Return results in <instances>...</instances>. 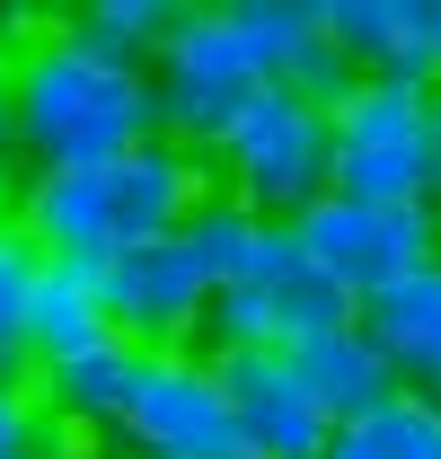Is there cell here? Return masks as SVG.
I'll use <instances>...</instances> for the list:
<instances>
[{
  "label": "cell",
  "instance_id": "6da1fadb",
  "mask_svg": "<svg viewBox=\"0 0 441 459\" xmlns=\"http://www.w3.org/2000/svg\"><path fill=\"white\" fill-rule=\"evenodd\" d=\"M0 62H9V115H18V160L27 169H115V160L168 142L151 71L80 45L71 18L9 45Z\"/></svg>",
  "mask_w": 441,
  "mask_h": 459
},
{
  "label": "cell",
  "instance_id": "7a4b0ae2",
  "mask_svg": "<svg viewBox=\"0 0 441 459\" xmlns=\"http://www.w3.org/2000/svg\"><path fill=\"white\" fill-rule=\"evenodd\" d=\"M203 160H212L229 204H247L265 221H300L309 204L335 195V107H309L300 89L274 80L265 98L238 107V124L220 133Z\"/></svg>",
  "mask_w": 441,
  "mask_h": 459
},
{
  "label": "cell",
  "instance_id": "3957f363",
  "mask_svg": "<svg viewBox=\"0 0 441 459\" xmlns=\"http://www.w3.org/2000/svg\"><path fill=\"white\" fill-rule=\"evenodd\" d=\"M160 89V133L186 151H212L220 133L238 124L247 98L274 89V54L256 45V27L238 18V0H195L186 27L168 36V54L151 62Z\"/></svg>",
  "mask_w": 441,
  "mask_h": 459
},
{
  "label": "cell",
  "instance_id": "277c9868",
  "mask_svg": "<svg viewBox=\"0 0 441 459\" xmlns=\"http://www.w3.org/2000/svg\"><path fill=\"white\" fill-rule=\"evenodd\" d=\"M335 195L441 204V107H433V89L362 80L335 107Z\"/></svg>",
  "mask_w": 441,
  "mask_h": 459
},
{
  "label": "cell",
  "instance_id": "5b68a950",
  "mask_svg": "<svg viewBox=\"0 0 441 459\" xmlns=\"http://www.w3.org/2000/svg\"><path fill=\"white\" fill-rule=\"evenodd\" d=\"M291 230H300V247L318 256V274H327L353 309H371L380 291H397V283H415V274L441 265V204L327 195V204H309Z\"/></svg>",
  "mask_w": 441,
  "mask_h": 459
},
{
  "label": "cell",
  "instance_id": "8992f818",
  "mask_svg": "<svg viewBox=\"0 0 441 459\" xmlns=\"http://www.w3.org/2000/svg\"><path fill=\"white\" fill-rule=\"evenodd\" d=\"M353 318H362V309L318 274V256L300 247V230L282 221L274 247L256 256V274L229 283L212 300V336H203V353H300L309 336L353 327Z\"/></svg>",
  "mask_w": 441,
  "mask_h": 459
},
{
  "label": "cell",
  "instance_id": "52a82bcc",
  "mask_svg": "<svg viewBox=\"0 0 441 459\" xmlns=\"http://www.w3.org/2000/svg\"><path fill=\"white\" fill-rule=\"evenodd\" d=\"M115 451L124 459H256L238 406H229V380H220V362L203 344L195 353H151Z\"/></svg>",
  "mask_w": 441,
  "mask_h": 459
},
{
  "label": "cell",
  "instance_id": "ba28073f",
  "mask_svg": "<svg viewBox=\"0 0 441 459\" xmlns=\"http://www.w3.org/2000/svg\"><path fill=\"white\" fill-rule=\"evenodd\" d=\"M98 291H107V318L124 344L142 353H195L212 336V274L186 238H160V247H124L98 265Z\"/></svg>",
  "mask_w": 441,
  "mask_h": 459
},
{
  "label": "cell",
  "instance_id": "9c48e42d",
  "mask_svg": "<svg viewBox=\"0 0 441 459\" xmlns=\"http://www.w3.org/2000/svg\"><path fill=\"white\" fill-rule=\"evenodd\" d=\"M18 230L62 256V265H107L124 256V212H115V169H18L9 195Z\"/></svg>",
  "mask_w": 441,
  "mask_h": 459
},
{
  "label": "cell",
  "instance_id": "30bf717a",
  "mask_svg": "<svg viewBox=\"0 0 441 459\" xmlns=\"http://www.w3.org/2000/svg\"><path fill=\"white\" fill-rule=\"evenodd\" d=\"M212 362L229 380V406H238L256 459H327L335 451V415L309 398L291 353H212Z\"/></svg>",
  "mask_w": 441,
  "mask_h": 459
},
{
  "label": "cell",
  "instance_id": "8fae6325",
  "mask_svg": "<svg viewBox=\"0 0 441 459\" xmlns=\"http://www.w3.org/2000/svg\"><path fill=\"white\" fill-rule=\"evenodd\" d=\"M142 371H151V353L115 336V344H98V353L45 362V371H27V380H36L45 415L62 424V442L80 451V442H124V415L142 398Z\"/></svg>",
  "mask_w": 441,
  "mask_h": 459
},
{
  "label": "cell",
  "instance_id": "7c38bea8",
  "mask_svg": "<svg viewBox=\"0 0 441 459\" xmlns=\"http://www.w3.org/2000/svg\"><path fill=\"white\" fill-rule=\"evenodd\" d=\"M327 36L362 80L397 89H441V45H433V0H327Z\"/></svg>",
  "mask_w": 441,
  "mask_h": 459
},
{
  "label": "cell",
  "instance_id": "4fadbf2b",
  "mask_svg": "<svg viewBox=\"0 0 441 459\" xmlns=\"http://www.w3.org/2000/svg\"><path fill=\"white\" fill-rule=\"evenodd\" d=\"M291 371L309 380V398L327 406L335 424H362V415H380L397 398V371H388V353L371 344V327L353 318V327H327V336H309L291 353Z\"/></svg>",
  "mask_w": 441,
  "mask_h": 459
},
{
  "label": "cell",
  "instance_id": "5bb4252c",
  "mask_svg": "<svg viewBox=\"0 0 441 459\" xmlns=\"http://www.w3.org/2000/svg\"><path fill=\"white\" fill-rule=\"evenodd\" d=\"M98 344H115L98 265H62V256H45V283H36V309H27V371L71 362V353H98Z\"/></svg>",
  "mask_w": 441,
  "mask_h": 459
},
{
  "label": "cell",
  "instance_id": "9a60e30c",
  "mask_svg": "<svg viewBox=\"0 0 441 459\" xmlns=\"http://www.w3.org/2000/svg\"><path fill=\"white\" fill-rule=\"evenodd\" d=\"M362 327H371V344L388 353L397 389L441 398V265L415 274V283H397V291H380V300L362 309Z\"/></svg>",
  "mask_w": 441,
  "mask_h": 459
},
{
  "label": "cell",
  "instance_id": "2e32d148",
  "mask_svg": "<svg viewBox=\"0 0 441 459\" xmlns=\"http://www.w3.org/2000/svg\"><path fill=\"white\" fill-rule=\"evenodd\" d=\"M186 9H195V0H89V9H71V36L98 45L107 62L151 71V62L168 54V36L186 27Z\"/></svg>",
  "mask_w": 441,
  "mask_h": 459
},
{
  "label": "cell",
  "instance_id": "e0dca14e",
  "mask_svg": "<svg viewBox=\"0 0 441 459\" xmlns=\"http://www.w3.org/2000/svg\"><path fill=\"white\" fill-rule=\"evenodd\" d=\"M327 459H441V398L397 389L380 415L335 424V451H327Z\"/></svg>",
  "mask_w": 441,
  "mask_h": 459
},
{
  "label": "cell",
  "instance_id": "ac0fdd59",
  "mask_svg": "<svg viewBox=\"0 0 441 459\" xmlns=\"http://www.w3.org/2000/svg\"><path fill=\"white\" fill-rule=\"evenodd\" d=\"M274 230H282V221H265V212H247V204L212 195V204H203V212L186 221V247L203 256L212 291H229V283H247V274H256V256L274 247Z\"/></svg>",
  "mask_w": 441,
  "mask_h": 459
},
{
  "label": "cell",
  "instance_id": "d6986e66",
  "mask_svg": "<svg viewBox=\"0 0 441 459\" xmlns=\"http://www.w3.org/2000/svg\"><path fill=\"white\" fill-rule=\"evenodd\" d=\"M36 283H45V247L0 204V380H27V309H36Z\"/></svg>",
  "mask_w": 441,
  "mask_h": 459
},
{
  "label": "cell",
  "instance_id": "ffe728a7",
  "mask_svg": "<svg viewBox=\"0 0 441 459\" xmlns=\"http://www.w3.org/2000/svg\"><path fill=\"white\" fill-rule=\"evenodd\" d=\"M0 459H80L62 442V424L45 415L36 380H0Z\"/></svg>",
  "mask_w": 441,
  "mask_h": 459
},
{
  "label": "cell",
  "instance_id": "44dd1931",
  "mask_svg": "<svg viewBox=\"0 0 441 459\" xmlns=\"http://www.w3.org/2000/svg\"><path fill=\"white\" fill-rule=\"evenodd\" d=\"M9 160H18V115H9V62H0V204L18 195L9 186Z\"/></svg>",
  "mask_w": 441,
  "mask_h": 459
},
{
  "label": "cell",
  "instance_id": "7402d4cb",
  "mask_svg": "<svg viewBox=\"0 0 441 459\" xmlns=\"http://www.w3.org/2000/svg\"><path fill=\"white\" fill-rule=\"evenodd\" d=\"M433 45H441V0H433Z\"/></svg>",
  "mask_w": 441,
  "mask_h": 459
},
{
  "label": "cell",
  "instance_id": "603a6c76",
  "mask_svg": "<svg viewBox=\"0 0 441 459\" xmlns=\"http://www.w3.org/2000/svg\"><path fill=\"white\" fill-rule=\"evenodd\" d=\"M433 107H441V89H433Z\"/></svg>",
  "mask_w": 441,
  "mask_h": 459
}]
</instances>
